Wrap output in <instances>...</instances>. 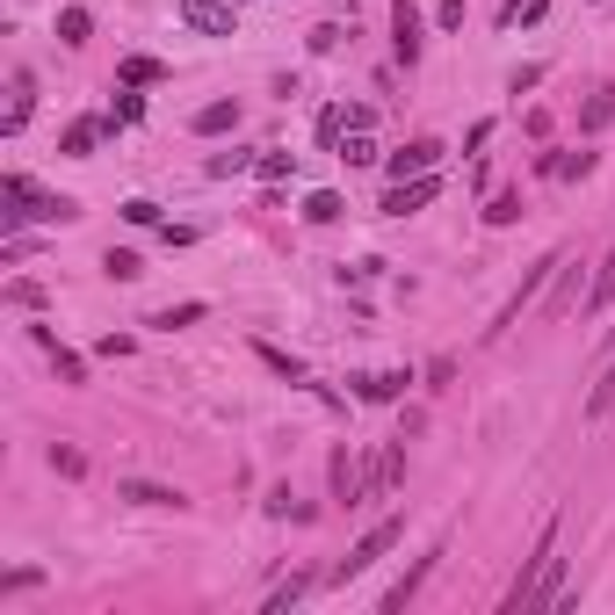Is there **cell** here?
<instances>
[{"label":"cell","mask_w":615,"mask_h":615,"mask_svg":"<svg viewBox=\"0 0 615 615\" xmlns=\"http://www.w3.org/2000/svg\"><path fill=\"white\" fill-rule=\"evenodd\" d=\"M0 203H8V210H0V225H8V232H22L29 218H51V225H73V218H80L73 196H37V181H29V174H8V181H0Z\"/></svg>","instance_id":"6da1fadb"},{"label":"cell","mask_w":615,"mask_h":615,"mask_svg":"<svg viewBox=\"0 0 615 615\" xmlns=\"http://www.w3.org/2000/svg\"><path fill=\"white\" fill-rule=\"evenodd\" d=\"M435 22H442V29H464V0H442V8H435Z\"/></svg>","instance_id":"d6a6232c"},{"label":"cell","mask_w":615,"mask_h":615,"mask_svg":"<svg viewBox=\"0 0 615 615\" xmlns=\"http://www.w3.org/2000/svg\"><path fill=\"white\" fill-rule=\"evenodd\" d=\"M254 355L275 369V377H283V384H304V362L297 355H283V348H268V341H254Z\"/></svg>","instance_id":"5bb4252c"},{"label":"cell","mask_w":615,"mask_h":615,"mask_svg":"<svg viewBox=\"0 0 615 615\" xmlns=\"http://www.w3.org/2000/svg\"><path fill=\"white\" fill-rule=\"evenodd\" d=\"M435 167H442V145L435 138H413L406 152H391V160H384L391 181H420V174H435Z\"/></svg>","instance_id":"5b68a950"},{"label":"cell","mask_w":615,"mask_h":615,"mask_svg":"<svg viewBox=\"0 0 615 615\" xmlns=\"http://www.w3.org/2000/svg\"><path fill=\"white\" fill-rule=\"evenodd\" d=\"M51 471H58V478H80V471H87V456L66 449V442H51Z\"/></svg>","instance_id":"cb8c5ba5"},{"label":"cell","mask_w":615,"mask_h":615,"mask_svg":"<svg viewBox=\"0 0 615 615\" xmlns=\"http://www.w3.org/2000/svg\"><path fill=\"white\" fill-rule=\"evenodd\" d=\"M608 123H615V80H601L587 95V109H579V131H608Z\"/></svg>","instance_id":"7c38bea8"},{"label":"cell","mask_w":615,"mask_h":615,"mask_svg":"<svg viewBox=\"0 0 615 615\" xmlns=\"http://www.w3.org/2000/svg\"><path fill=\"white\" fill-rule=\"evenodd\" d=\"M51 369H58V377H66V384H87V362H80L73 348H51Z\"/></svg>","instance_id":"d4e9b609"},{"label":"cell","mask_w":615,"mask_h":615,"mask_svg":"<svg viewBox=\"0 0 615 615\" xmlns=\"http://www.w3.org/2000/svg\"><path fill=\"white\" fill-rule=\"evenodd\" d=\"M558 268H565V254H543V261H536L529 275H521V290L507 297V312H500V326H492V333H507V326L521 319V312H529V304H536V290H543V283H550V275H558Z\"/></svg>","instance_id":"3957f363"},{"label":"cell","mask_w":615,"mask_h":615,"mask_svg":"<svg viewBox=\"0 0 615 615\" xmlns=\"http://www.w3.org/2000/svg\"><path fill=\"white\" fill-rule=\"evenodd\" d=\"M435 558H442V550H427V558H420V565H413V572H406V579H398V587L384 594V608H391V615H398V608H413V594L427 587V572H435Z\"/></svg>","instance_id":"8fae6325"},{"label":"cell","mask_w":615,"mask_h":615,"mask_svg":"<svg viewBox=\"0 0 615 615\" xmlns=\"http://www.w3.org/2000/svg\"><path fill=\"white\" fill-rule=\"evenodd\" d=\"M87 29H95L87 8H58V44H87Z\"/></svg>","instance_id":"9a60e30c"},{"label":"cell","mask_w":615,"mask_h":615,"mask_svg":"<svg viewBox=\"0 0 615 615\" xmlns=\"http://www.w3.org/2000/svg\"><path fill=\"white\" fill-rule=\"evenodd\" d=\"M203 319V304H167V312H152V326L160 333H174V326H196Z\"/></svg>","instance_id":"7402d4cb"},{"label":"cell","mask_w":615,"mask_h":615,"mask_svg":"<svg viewBox=\"0 0 615 615\" xmlns=\"http://www.w3.org/2000/svg\"><path fill=\"white\" fill-rule=\"evenodd\" d=\"M102 275H116V283H131V275H145V261L131 254V246H109V254H102Z\"/></svg>","instance_id":"2e32d148"},{"label":"cell","mask_w":615,"mask_h":615,"mask_svg":"<svg viewBox=\"0 0 615 615\" xmlns=\"http://www.w3.org/2000/svg\"><path fill=\"white\" fill-rule=\"evenodd\" d=\"M174 15H181V29H196V37H232V8L225 0H174Z\"/></svg>","instance_id":"7a4b0ae2"},{"label":"cell","mask_w":615,"mask_h":615,"mask_svg":"<svg viewBox=\"0 0 615 615\" xmlns=\"http://www.w3.org/2000/svg\"><path fill=\"white\" fill-rule=\"evenodd\" d=\"M507 87H514V95H529V87H543V66H514V73H507Z\"/></svg>","instance_id":"f1b7e54d"},{"label":"cell","mask_w":615,"mask_h":615,"mask_svg":"<svg viewBox=\"0 0 615 615\" xmlns=\"http://www.w3.org/2000/svg\"><path fill=\"white\" fill-rule=\"evenodd\" d=\"M391 51H398V66H420V8H413V0H398V8H391Z\"/></svg>","instance_id":"52a82bcc"},{"label":"cell","mask_w":615,"mask_h":615,"mask_svg":"<svg viewBox=\"0 0 615 615\" xmlns=\"http://www.w3.org/2000/svg\"><path fill=\"white\" fill-rule=\"evenodd\" d=\"M123 218H131V225H160V203H152V196H131V203H123Z\"/></svg>","instance_id":"83f0119b"},{"label":"cell","mask_w":615,"mask_h":615,"mask_svg":"<svg viewBox=\"0 0 615 615\" xmlns=\"http://www.w3.org/2000/svg\"><path fill=\"white\" fill-rule=\"evenodd\" d=\"M398 536H406V521H377V529H369L355 550H348V558H341V579H355V572H369V565H377L384 558V550L398 543Z\"/></svg>","instance_id":"277c9868"},{"label":"cell","mask_w":615,"mask_h":615,"mask_svg":"<svg viewBox=\"0 0 615 615\" xmlns=\"http://www.w3.org/2000/svg\"><path fill=\"white\" fill-rule=\"evenodd\" d=\"M254 174H261V181H290V174H297V152H261Z\"/></svg>","instance_id":"ffe728a7"},{"label":"cell","mask_w":615,"mask_h":615,"mask_svg":"<svg viewBox=\"0 0 615 615\" xmlns=\"http://www.w3.org/2000/svg\"><path fill=\"white\" fill-rule=\"evenodd\" d=\"M435 196H442V181H435V174H420V181H391L384 210H391V218H413V210H427Z\"/></svg>","instance_id":"ba28073f"},{"label":"cell","mask_w":615,"mask_h":615,"mask_svg":"<svg viewBox=\"0 0 615 615\" xmlns=\"http://www.w3.org/2000/svg\"><path fill=\"white\" fill-rule=\"evenodd\" d=\"M138 116H145V102H138V95H116V116H109V123H138Z\"/></svg>","instance_id":"1f68e13d"},{"label":"cell","mask_w":615,"mask_h":615,"mask_svg":"<svg viewBox=\"0 0 615 615\" xmlns=\"http://www.w3.org/2000/svg\"><path fill=\"white\" fill-rule=\"evenodd\" d=\"M355 398H369V406H391V398H406L413 384V369H362V377H348Z\"/></svg>","instance_id":"8992f818"},{"label":"cell","mask_w":615,"mask_h":615,"mask_svg":"<svg viewBox=\"0 0 615 615\" xmlns=\"http://www.w3.org/2000/svg\"><path fill=\"white\" fill-rule=\"evenodd\" d=\"M304 587H312V579H304V572H290V579H283V587H275L261 608H268V615H283V608H297V601H304Z\"/></svg>","instance_id":"e0dca14e"},{"label":"cell","mask_w":615,"mask_h":615,"mask_svg":"<svg viewBox=\"0 0 615 615\" xmlns=\"http://www.w3.org/2000/svg\"><path fill=\"white\" fill-rule=\"evenodd\" d=\"M341 196H333V189H319V196H304V218H312V225H333V218H341Z\"/></svg>","instance_id":"d6986e66"},{"label":"cell","mask_w":615,"mask_h":615,"mask_svg":"<svg viewBox=\"0 0 615 615\" xmlns=\"http://www.w3.org/2000/svg\"><path fill=\"white\" fill-rule=\"evenodd\" d=\"M341 160H348V167H369V160H377V138H369V131H348V138H341Z\"/></svg>","instance_id":"44dd1931"},{"label":"cell","mask_w":615,"mask_h":615,"mask_svg":"<svg viewBox=\"0 0 615 615\" xmlns=\"http://www.w3.org/2000/svg\"><path fill=\"white\" fill-rule=\"evenodd\" d=\"M608 297H615V246H608V261L594 268V290H587V312H601Z\"/></svg>","instance_id":"ac0fdd59"},{"label":"cell","mask_w":615,"mask_h":615,"mask_svg":"<svg viewBox=\"0 0 615 615\" xmlns=\"http://www.w3.org/2000/svg\"><path fill=\"white\" fill-rule=\"evenodd\" d=\"M8 304L15 312H44V290L37 283H8Z\"/></svg>","instance_id":"4316f807"},{"label":"cell","mask_w":615,"mask_h":615,"mask_svg":"<svg viewBox=\"0 0 615 615\" xmlns=\"http://www.w3.org/2000/svg\"><path fill=\"white\" fill-rule=\"evenodd\" d=\"M521 218V196L507 189V196H492V210H485V225H514Z\"/></svg>","instance_id":"484cf974"},{"label":"cell","mask_w":615,"mask_h":615,"mask_svg":"<svg viewBox=\"0 0 615 615\" xmlns=\"http://www.w3.org/2000/svg\"><path fill=\"white\" fill-rule=\"evenodd\" d=\"M160 80V58H123V87H152Z\"/></svg>","instance_id":"603a6c76"},{"label":"cell","mask_w":615,"mask_h":615,"mask_svg":"<svg viewBox=\"0 0 615 615\" xmlns=\"http://www.w3.org/2000/svg\"><path fill=\"white\" fill-rule=\"evenodd\" d=\"M109 131V123H95V116H80V123H66V138H58V145H66L73 152V160H87V152H95V138Z\"/></svg>","instance_id":"4fadbf2b"},{"label":"cell","mask_w":615,"mask_h":615,"mask_svg":"<svg viewBox=\"0 0 615 615\" xmlns=\"http://www.w3.org/2000/svg\"><path fill=\"white\" fill-rule=\"evenodd\" d=\"M341 123H348V131H369V123H377V109H369V102H355V109H341Z\"/></svg>","instance_id":"4dcf8cb0"},{"label":"cell","mask_w":615,"mask_h":615,"mask_svg":"<svg viewBox=\"0 0 615 615\" xmlns=\"http://www.w3.org/2000/svg\"><path fill=\"white\" fill-rule=\"evenodd\" d=\"M116 500H131V507H189L174 485H152V478H123V485H116Z\"/></svg>","instance_id":"9c48e42d"},{"label":"cell","mask_w":615,"mask_h":615,"mask_svg":"<svg viewBox=\"0 0 615 615\" xmlns=\"http://www.w3.org/2000/svg\"><path fill=\"white\" fill-rule=\"evenodd\" d=\"M232 123H239V102L225 95V102H203V109L189 116V131H196V138H225Z\"/></svg>","instance_id":"30bf717a"},{"label":"cell","mask_w":615,"mask_h":615,"mask_svg":"<svg viewBox=\"0 0 615 615\" xmlns=\"http://www.w3.org/2000/svg\"><path fill=\"white\" fill-rule=\"evenodd\" d=\"M210 174H218V181H232V174H246V152H218V160H210Z\"/></svg>","instance_id":"f546056e"}]
</instances>
